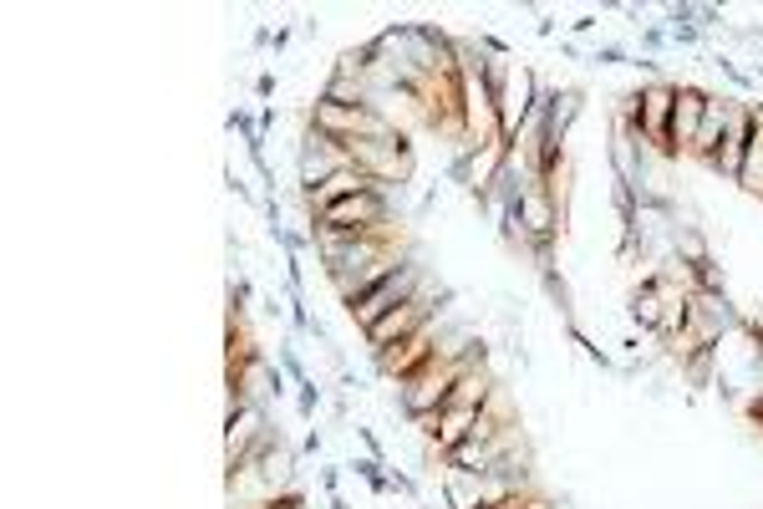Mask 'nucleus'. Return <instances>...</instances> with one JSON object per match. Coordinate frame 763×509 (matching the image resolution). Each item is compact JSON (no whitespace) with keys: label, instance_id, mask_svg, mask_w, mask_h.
<instances>
[{"label":"nucleus","instance_id":"f257e3e1","mask_svg":"<svg viewBox=\"0 0 763 509\" xmlns=\"http://www.w3.org/2000/svg\"><path fill=\"white\" fill-rule=\"evenodd\" d=\"M671 102H677V82H667V77H652L632 97H621V118L632 122V133L642 138V148L662 163H677L671 159Z\"/></svg>","mask_w":763,"mask_h":509},{"label":"nucleus","instance_id":"f03ea898","mask_svg":"<svg viewBox=\"0 0 763 509\" xmlns=\"http://www.w3.org/2000/svg\"><path fill=\"white\" fill-rule=\"evenodd\" d=\"M479 357H484V351H474V357H438L433 351V362L418 367L408 382H397V408H402V418H422V413L448 408V398H453V388H459V377L469 372Z\"/></svg>","mask_w":763,"mask_h":509},{"label":"nucleus","instance_id":"7ed1b4c3","mask_svg":"<svg viewBox=\"0 0 763 509\" xmlns=\"http://www.w3.org/2000/svg\"><path fill=\"white\" fill-rule=\"evenodd\" d=\"M540 93L545 82L540 72L529 67V62H504V77H499V93H494V108H499V138L504 143H519V133H525L529 112L540 108Z\"/></svg>","mask_w":763,"mask_h":509},{"label":"nucleus","instance_id":"20e7f679","mask_svg":"<svg viewBox=\"0 0 763 509\" xmlns=\"http://www.w3.org/2000/svg\"><path fill=\"white\" fill-rule=\"evenodd\" d=\"M422 291V266L418 260H408L402 270H393L387 281H377L367 295H356L352 306H346V316H352L356 332H367V326H377L387 311H397L402 301H412V295Z\"/></svg>","mask_w":763,"mask_h":509},{"label":"nucleus","instance_id":"39448f33","mask_svg":"<svg viewBox=\"0 0 763 509\" xmlns=\"http://www.w3.org/2000/svg\"><path fill=\"white\" fill-rule=\"evenodd\" d=\"M433 316H438L433 291H418L412 301H402L397 311H387L377 326H367V332H362V342L372 347V357H382V351H393L397 342H408L412 332H422V326L433 322Z\"/></svg>","mask_w":763,"mask_h":509},{"label":"nucleus","instance_id":"423d86ee","mask_svg":"<svg viewBox=\"0 0 763 509\" xmlns=\"http://www.w3.org/2000/svg\"><path fill=\"white\" fill-rule=\"evenodd\" d=\"M352 163V148L346 143H331V138L311 133L305 128V138L295 143V178H301V194H311V188H321L336 169H346Z\"/></svg>","mask_w":763,"mask_h":509},{"label":"nucleus","instance_id":"0eeeda50","mask_svg":"<svg viewBox=\"0 0 763 509\" xmlns=\"http://www.w3.org/2000/svg\"><path fill=\"white\" fill-rule=\"evenodd\" d=\"M438 336H443V322H438V316H433V322L422 326V332H412L408 342H397L393 351H382V357H377L382 377H387V382H408V377L418 372V367H428V362H433Z\"/></svg>","mask_w":763,"mask_h":509},{"label":"nucleus","instance_id":"6e6552de","mask_svg":"<svg viewBox=\"0 0 763 509\" xmlns=\"http://www.w3.org/2000/svg\"><path fill=\"white\" fill-rule=\"evenodd\" d=\"M749 138H753V112L743 97H728V128H723V148H718V159L708 163L718 178L738 184V169H743V153H749Z\"/></svg>","mask_w":763,"mask_h":509},{"label":"nucleus","instance_id":"1a4fd4ad","mask_svg":"<svg viewBox=\"0 0 763 509\" xmlns=\"http://www.w3.org/2000/svg\"><path fill=\"white\" fill-rule=\"evenodd\" d=\"M265 438H270V429H265L260 402H245V408H235V413H224V454H229V474H235Z\"/></svg>","mask_w":763,"mask_h":509},{"label":"nucleus","instance_id":"9d476101","mask_svg":"<svg viewBox=\"0 0 763 509\" xmlns=\"http://www.w3.org/2000/svg\"><path fill=\"white\" fill-rule=\"evenodd\" d=\"M708 97L712 93H702L692 82H677V102H671V159H683L687 148H692V138L702 128V112H708Z\"/></svg>","mask_w":763,"mask_h":509},{"label":"nucleus","instance_id":"9b49d317","mask_svg":"<svg viewBox=\"0 0 763 509\" xmlns=\"http://www.w3.org/2000/svg\"><path fill=\"white\" fill-rule=\"evenodd\" d=\"M367 188H377V184H372V178L362 174L356 163H346V169H336V174H331L326 184L311 188V194H301V199H305V209H311V219H316L321 209H331V204L352 199V194H367Z\"/></svg>","mask_w":763,"mask_h":509},{"label":"nucleus","instance_id":"f8f14e48","mask_svg":"<svg viewBox=\"0 0 763 509\" xmlns=\"http://www.w3.org/2000/svg\"><path fill=\"white\" fill-rule=\"evenodd\" d=\"M723 128H728V97H708V112H702V128L692 138V148H687V159H698L708 169L718 159V148H723Z\"/></svg>","mask_w":763,"mask_h":509},{"label":"nucleus","instance_id":"ddd939ff","mask_svg":"<svg viewBox=\"0 0 763 509\" xmlns=\"http://www.w3.org/2000/svg\"><path fill=\"white\" fill-rule=\"evenodd\" d=\"M494 392H499V382H494V372H488V362H484V357H479V362L459 377V388H453V398H448V408H484V402H494Z\"/></svg>","mask_w":763,"mask_h":509},{"label":"nucleus","instance_id":"4468645a","mask_svg":"<svg viewBox=\"0 0 763 509\" xmlns=\"http://www.w3.org/2000/svg\"><path fill=\"white\" fill-rule=\"evenodd\" d=\"M749 112H753V138H749V153H743V169H738V188L763 199V108L749 102Z\"/></svg>","mask_w":763,"mask_h":509},{"label":"nucleus","instance_id":"2eb2a0df","mask_svg":"<svg viewBox=\"0 0 763 509\" xmlns=\"http://www.w3.org/2000/svg\"><path fill=\"white\" fill-rule=\"evenodd\" d=\"M626 316H632V326H642V332H657V326H662V285H657V275H646V281L632 291Z\"/></svg>","mask_w":763,"mask_h":509},{"label":"nucleus","instance_id":"dca6fc26","mask_svg":"<svg viewBox=\"0 0 763 509\" xmlns=\"http://www.w3.org/2000/svg\"><path fill=\"white\" fill-rule=\"evenodd\" d=\"M321 402H326V392H321V382H316V377L295 388V408H301V418H316V408H321Z\"/></svg>","mask_w":763,"mask_h":509},{"label":"nucleus","instance_id":"f3484780","mask_svg":"<svg viewBox=\"0 0 763 509\" xmlns=\"http://www.w3.org/2000/svg\"><path fill=\"white\" fill-rule=\"evenodd\" d=\"M595 67H626V46H616V41H605V46H595L591 52Z\"/></svg>","mask_w":763,"mask_h":509},{"label":"nucleus","instance_id":"a211bd4d","mask_svg":"<svg viewBox=\"0 0 763 509\" xmlns=\"http://www.w3.org/2000/svg\"><path fill=\"white\" fill-rule=\"evenodd\" d=\"M229 301H235V311H250V301H255L250 275H235V281H229Z\"/></svg>","mask_w":763,"mask_h":509},{"label":"nucleus","instance_id":"6ab92c4d","mask_svg":"<svg viewBox=\"0 0 763 509\" xmlns=\"http://www.w3.org/2000/svg\"><path fill=\"white\" fill-rule=\"evenodd\" d=\"M642 46H646V52L667 46V26H642Z\"/></svg>","mask_w":763,"mask_h":509},{"label":"nucleus","instance_id":"aec40b11","mask_svg":"<svg viewBox=\"0 0 763 509\" xmlns=\"http://www.w3.org/2000/svg\"><path fill=\"white\" fill-rule=\"evenodd\" d=\"M276 93V72H260V77H255V97H270Z\"/></svg>","mask_w":763,"mask_h":509},{"label":"nucleus","instance_id":"412c9836","mask_svg":"<svg viewBox=\"0 0 763 509\" xmlns=\"http://www.w3.org/2000/svg\"><path fill=\"white\" fill-rule=\"evenodd\" d=\"M321 448H326V438H321V433L311 429V433H305V438H301V454H321Z\"/></svg>","mask_w":763,"mask_h":509},{"label":"nucleus","instance_id":"4be33fe9","mask_svg":"<svg viewBox=\"0 0 763 509\" xmlns=\"http://www.w3.org/2000/svg\"><path fill=\"white\" fill-rule=\"evenodd\" d=\"M601 26V15H580V21H570V31H580V36H585V31H595Z\"/></svg>","mask_w":763,"mask_h":509},{"label":"nucleus","instance_id":"5701e85b","mask_svg":"<svg viewBox=\"0 0 763 509\" xmlns=\"http://www.w3.org/2000/svg\"><path fill=\"white\" fill-rule=\"evenodd\" d=\"M484 509H488V505H484Z\"/></svg>","mask_w":763,"mask_h":509}]
</instances>
